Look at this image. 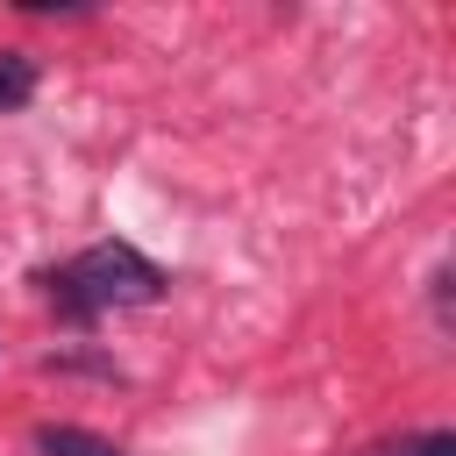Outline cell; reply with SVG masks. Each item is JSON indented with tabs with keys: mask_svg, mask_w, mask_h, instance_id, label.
I'll return each mask as SVG.
<instances>
[{
	"mask_svg": "<svg viewBox=\"0 0 456 456\" xmlns=\"http://www.w3.org/2000/svg\"><path fill=\"white\" fill-rule=\"evenodd\" d=\"M36 100V64H28V50H0V114H14V107H28Z\"/></svg>",
	"mask_w": 456,
	"mask_h": 456,
	"instance_id": "cell-3",
	"label": "cell"
},
{
	"mask_svg": "<svg viewBox=\"0 0 456 456\" xmlns=\"http://www.w3.org/2000/svg\"><path fill=\"white\" fill-rule=\"evenodd\" d=\"M36 449H43V456H128V449H114L107 435H93V428H71V420H50V428H36Z\"/></svg>",
	"mask_w": 456,
	"mask_h": 456,
	"instance_id": "cell-2",
	"label": "cell"
},
{
	"mask_svg": "<svg viewBox=\"0 0 456 456\" xmlns=\"http://www.w3.org/2000/svg\"><path fill=\"white\" fill-rule=\"evenodd\" d=\"M378 456H456V435H449V428H428V435L392 442V449H378Z\"/></svg>",
	"mask_w": 456,
	"mask_h": 456,
	"instance_id": "cell-4",
	"label": "cell"
},
{
	"mask_svg": "<svg viewBox=\"0 0 456 456\" xmlns=\"http://www.w3.org/2000/svg\"><path fill=\"white\" fill-rule=\"evenodd\" d=\"M164 292V271L142 256V249H128V242H93V249H78L57 278H50V299L71 314V321H93V314H107V306H150Z\"/></svg>",
	"mask_w": 456,
	"mask_h": 456,
	"instance_id": "cell-1",
	"label": "cell"
}]
</instances>
